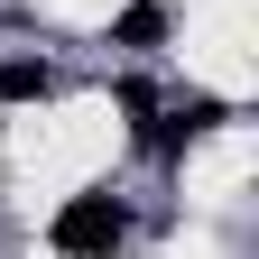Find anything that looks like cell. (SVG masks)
<instances>
[{
  "label": "cell",
  "mask_w": 259,
  "mask_h": 259,
  "mask_svg": "<svg viewBox=\"0 0 259 259\" xmlns=\"http://www.w3.org/2000/svg\"><path fill=\"white\" fill-rule=\"evenodd\" d=\"M120 241H130L120 194H74V204L56 213V250H65V259H111Z\"/></svg>",
  "instance_id": "obj_1"
},
{
  "label": "cell",
  "mask_w": 259,
  "mask_h": 259,
  "mask_svg": "<svg viewBox=\"0 0 259 259\" xmlns=\"http://www.w3.org/2000/svg\"><path fill=\"white\" fill-rule=\"evenodd\" d=\"M157 37H167V0H130V10L111 19V47H130V56H148Z\"/></svg>",
  "instance_id": "obj_2"
},
{
  "label": "cell",
  "mask_w": 259,
  "mask_h": 259,
  "mask_svg": "<svg viewBox=\"0 0 259 259\" xmlns=\"http://www.w3.org/2000/svg\"><path fill=\"white\" fill-rule=\"evenodd\" d=\"M47 93H56V74H47L37 56H10V65H0V102H47Z\"/></svg>",
  "instance_id": "obj_3"
}]
</instances>
